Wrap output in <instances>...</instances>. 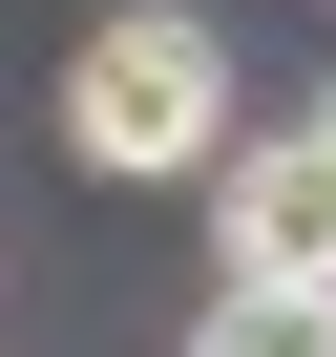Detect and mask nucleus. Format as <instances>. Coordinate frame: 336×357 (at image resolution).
I'll return each instance as SVG.
<instances>
[{
  "mask_svg": "<svg viewBox=\"0 0 336 357\" xmlns=\"http://www.w3.org/2000/svg\"><path fill=\"white\" fill-rule=\"evenodd\" d=\"M211 231H231V273H315L336 294V105L273 126V147H211Z\"/></svg>",
  "mask_w": 336,
  "mask_h": 357,
  "instance_id": "f03ea898",
  "label": "nucleus"
},
{
  "mask_svg": "<svg viewBox=\"0 0 336 357\" xmlns=\"http://www.w3.org/2000/svg\"><path fill=\"white\" fill-rule=\"evenodd\" d=\"M63 147H84V168H126V190L211 168V147H231V43L190 22V0H126V22L63 63Z\"/></svg>",
  "mask_w": 336,
  "mask_h": 357,
  "instance_id": "f257e3e1",
  "label": "nucleus"
},
{
  "mask_svg": "<svg viewBox=\"0 0 336 357\" xmlns=\"http://www.w3.org/2000/svg\"><path fill=\"white\" fill-rule=\"evenodd\" d=\"M190 357H336V294L315 273H211V336Z\"/></svg>",
  "mask_w": 336,
  "mask_h": 357,
  "instance_id": "7ed1b4c3",
  "label": "nucleus"
}]
</instances>
